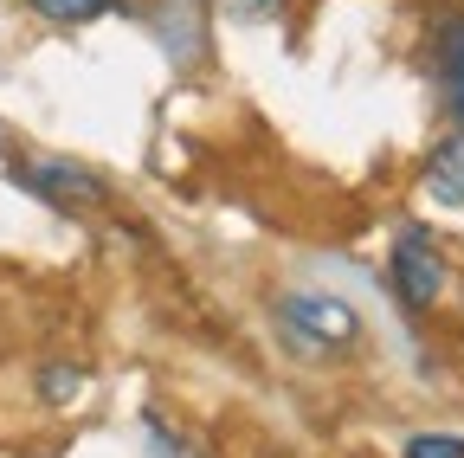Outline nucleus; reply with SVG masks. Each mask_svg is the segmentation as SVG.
I'll return each mask as SVG.
<instances>
[{"instance_id": "nucleus-1", "label": "nucleus", "mask_w": 464, "mask_h": 458, "mask_svg": "<svg viewBox=\"0 0 464 458\" xmlns=\"http://www.w3.org/2000/svg\"><path fill=\"white\" fill-rule=\"evenodd\" d=\"M14 181L33 188V194H39L45 207H58V213L110 207V181L97 175V168H84V161H65V155H33V161H20Z\"/></svg>"}, {"instance_id": "nucleus-2", "label": "nucleus", "mask_w": 464, "mask_h": 458, "mask_svg": "<svg viewBox=\"0 0 464 458\" xmlns=\"http://www.w3.org/2000/svg\"><path fill=\"white\" fill-rule=\"evenodd\" d=\"M277 323H284V336L297 342V349H316V356L348 349V342L362 336L355 310H348L342 297H323V291H290V297H277Z\"/></svg>"}, {"instance_id": "nucleus-3", "label": "nucleus", "mask_w": 464, "mask_h": 458, "mask_svg": "<svg viewBox=\"0 0 464 458\" xmlns=\"http://www.w3.org/2000/svg\"><path fill=\"white\" fill-rule=\"evenodd\" d=\"M387 271H393V291H400L406 310H432L445 297V284H451V265H445V252H439V239L426 233V226H406V233L393 239Z\"/></svg>"}, {"instance_id": "nucleus-4", "label": "nucleus", "mask_w": 464, "mask_h": 458, "mask_svg": "<svg viewBox=\"0 0 464 458\" xmlns=\"http://www.w3.org/2000/svg\"><path fill=\"white\" fill-rule=\"evenodd\" d=\"M432 72H439V97L445 117L464 136V14H439L432 20Z\"/></svg>"}, {"instance_id": "nucleus-5", "label": "nucleus", "mask_w": 464, "mask_h": 458, "mask_svg": "<svg viewBox=\"0 0 464 458\" xmlns=\"http://www.w3.org/2000/svg\"><path fill=\"white\" fill-rule=\"evenodd\" d=\"M426 194L439 207H464V136H445L426 155Z\"/></svg>"}, {"instance_id": "nucleus-6", "label": "nucleus", "mask_w": 464, "mask_h": 458, "mask_svg": "<svg viewBox=\"0 0 464 458\" xmlns=\"http://www.w3.org/2000/svg\"><path fill=\"white\" fill-rule=\"evenodd\" d=\"M116 0H33V14L52 20V26H84V20H103Z\"/></svg>"}, {"instance_id": "nucleus-7", "label": "nucleus", "mask_w": 464, "mask_h": 458, "mask_svg": "<svg viewBox=\"0 0 464 458\" xmlns=\"http://www.w3.org/2000/svg\"><path fill=\"white\" fill-rule=\"evenodd\" d=\"M39 394L65 407V400H78V394H84V368H65V362H52V368H45V381H39Z\"/></svg>"}, {"instance_id": "nucleus-8", "label": "nucleus", "mask_w": 464, "mask_h": 458, "mask_svg": "<svg viewBox=\"0 0 464 458\" xmlns=\"http://www.w3.org/2000/svg\"><path fill=\"white\" fill-rule=\"evenodd\" d=\"M406 458H464V439L458 433H413L406 439Z\"/></svg>"}, {"instance_id": "nucleus-9", "label": "nucleus", "mask_w": 464, "mask_h": 458, "mask_svg": "<svg viewBox=\"0 0 464 458\" xmlns=\"http://www.w3.org/2000/svg\"><path fill=\"white\" fill-rule=\"evenodd\" d=\"M149 458H194V452H188L181 439H174L161 420H149Z\"/></svg>"}, {"instance_id": "nucleus-10", "label": "nucleus", "mask_w": 464, "mask_h": 458, "mask_svg": "<svg viewBox=\"0 0 464 458\" xmlns=\"http://www.w3.org/2000/svg\"><path fill=\"white\" fill-rule=\"evenodd\" d=\"M219 7L232 20H265V14H277V0H219Z\"/></svg>"}]
</instances>
